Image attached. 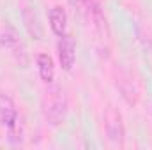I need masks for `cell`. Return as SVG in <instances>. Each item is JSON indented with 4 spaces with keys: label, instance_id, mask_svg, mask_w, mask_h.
Segmentation results:
<instances>
[{
    "label": "cell",
    "instance_id": "cell-1",
    "mask_svg": "<svg viewBox=\"0 0 152 150\" xmlns=\"http://www.w3.org/2000/svg\"><path fill=\"white\" fill-rule=\"evenodd\" d=\"M67 97H66V92L57 87V85H51L44 90V95H42V115H44V120L51 125V127H60L66 118H67Z\"/></svg>",
    "mask_w": 152,
    "mask_h": 150
},
{
    "label": "cell",
    "instance_id": "cell-2",
    "mask_svg": "<svg viewBox=\"0 0 152 150\" xmlns=\"http://www.w3.org/2000/svg\"><path fill=\"white\" fill-rule=\"evenodd\" d=\"M0 46L5 48L21 67H27L28 66V53H27L25 42L21 41L18 30L12 25H9V23H5L0 28Z\"/></svg>",
    "mask_w": 152,
    "mask_h": 150
},
{
    "label": "cell",
    "instance_id": "cell-3",
    "mask_svg": "<svg viewBox=\"0 0 152 150\" xmlns=\"http://www.w3.org/2000/svg\"><path fill=\"white\" fill-rule=\"evenodd\" d=\"M103 122H104V134H106L108 141L113 147H124L126 127H124L122 113L115 106H108L104 111V117H103Z\"/></svg>",
    "mask_w": 152,
    "mask_h": 150
},
{
    "label": "cell",
    "instance_id": "cell-4",
    "mask_svg": "<svg viewBox=\"0 0 152 150\" xmlns=\"http://www.w3.org/2000/svg\"><path fill=\"white\" fill-rule=\"evenodd\" d=\"M113 78H115V87L118 88L122 99L129 106H136L138 101H140V88H138L133 74L129 71H126L124 67H117L113 73Z\"/></svg>",
    "mask_w": 152,
    "mask_h": 150
},
{
    "label": "cell",
    "instance_id": "cell-5",
    "mask_svg": "<svg viewBox=\"0 0 152 150\" xmlns=\"http://www.w3.org/2000/svg\"><path fill=\"white\" fill-rule=\"evenodd\" d=\"M57 55H58L60 67L64 71H71L73 66H75V62H76V42H75V39H73V36L64 34V36L58 37Z\"/></svg>",
    "mask_w": 152,
    "mask_h": 150
},
{
    "label": "cell",
    "instance_id": "cell-6",
    "mask_svg": "<svg viewBox=\"0 0 152 150\" xmlns=\"http://www.w3.org/2000/svg\"><path fill=\"white\" fill-rule=\"evenodd\" d=\"M21 16H23V25H25L27 34L34 41H41L42 36H44V30H42V23L39 20V14H37V11H36V7L25 5Z\"/></svg>",
    "mask_w": 152,
    "mask_h": 150
},
{
    "label": "cell",
    "instance_id": "cell-7",
    "mask_svg": "<svg viewBox=\"0 0 152 150\" xmlns=\"http://www.w3.org/2000/svg\"><path fill=\"white\" fill-rule=\"evenodd\" d=\"M20 118V113H18V108H16V103L12 101L11 95L7 94H0V124L4 127H12Z\"/></svg>",
    "mask_w": 152,
    "mask_h": 150
},
{
    "label": "cell",
    "instance_id": "cell-8",
    "mask_svg": "<svg viewBox=\"0 0 152 150\" xmlns=\"http://www.w3.org/2000/svg\"><path fill=\"white\" fill-rule=\"evenodd\" d=\"M36 64H37V73L39 78L42 79V83L50 85L55 79V62L51 58V55L48 53H39L36 57Z\"/></svg>",
    "mask_w": 152,
    "mask_h": 150
},
{
    "label": "cell",
    "instance_id": "cell-9",
    "mask_svg": "<svg viewBox=\"0 0 152 150\" xmlns=\"http://www.w3.org/2000/svg\"><path fill=\"white\" fill-rule=\"evenodd\" d=\"M50 28L55 36H64L67 30V12L64 7L55 5L50 9Z\"/></svg>",
    "mask_w": 152,
    "mask_h": 150
},
{
    "label": "cell",
    "instance_id": "cell-10",
    "mask_svg": "<svg viewBox=\"0 0 152 150\" xmlns=\"http://www.w3.org/2000/svg\"><path fill=\"white\" fill-rule=\"evenodd\" d=\"M7 131H9V141L12 145H21L23 143V140H25V125H23L21 118H18V122L12 127H9Z\"/></svg>",
    "mask_w": 152,
    "mask_h": 150
}]
</instances>
